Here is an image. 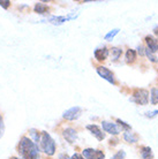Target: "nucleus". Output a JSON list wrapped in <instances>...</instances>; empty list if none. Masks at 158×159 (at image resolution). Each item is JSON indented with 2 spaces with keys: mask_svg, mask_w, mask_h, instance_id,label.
<instances>
[{
  "mask_svg": "<svg viewBox=\"0 0 158 159\" xmlns=\"http://www.w3.org/2000/svg\"><path fill=\"white\" fill-rule=\"evenodd\" d=\"M146 56L148 57V59L150 60L151 62H157V61H158L157 57L155 56V53H152L150 50H148L146 48Z\"/></svg>",
  "mask_w": 158,
  "mask_h": 159,
  "instance_id": "21",
  "label": "nucleus"
},
{
  "mask_svg": "<svg viewBox=\"0 0 158 159\" xmlns=\"http://www.w3.org/2000/svg\"><path fill=\"white\" fill-rule=\"evenodd\" d=\"M123 139L126 141L127 143H136L138 141V136L136 135V134H134V133H132L131 130L129 131H125L123 135Z\"/></svg>",
  "mask_w": 158,
  "mask_h": 159,
  "instance_id": "14",
  "label": "nucleus"
},
{
  "mask_svg": "<svg viewBox=\"0 0 158 159\" xmlns=\"http://www.w3.org/2000/svg\"><path fill=\"white\" fill-rule=\"evenodd\" d=\"M125 157H126V152L123 151V150H120V151L117 152L111 159H125Z\"/></svg>",
  "mask_w": 158,
  "mask_h": 159,
  "instance_id": "23",
  "label": "nucleus"
},
{
  "mask_svg": "<svg viewBox=\"0 0 158 159\" xmlns=\"http://www.w3.org/2000/svg\"><path fill=\"white\" fill-rule=\"evenodd\" d=\"M144 42L146 44V48L150 50L152 53H156L158 52L157 48V38H155L154 36H146L144 38Z\"/></svg>",
  "mask_w": 158,
  "mask_h": 159,
  "instance_id": "10",
  "label": "nucleus"
},
{
  "mask_svg": "<svg viewBox=\"0 0 158 159\" xmlns=\"http://www.w3.org/2000/svg\"><path fill=\"white\" fill-rule=\"evenodd\" d=\"M111 57H112V61H118L119 58L123 54V48H111Z\"/></svg>",
  "mask_w": 158,
  "mask_h": 159,
  "instance_id": "15",
  "label": "nucleus"
},
{
  "mask_svg": "<svg viewBox=\"0 0 158 159\" xmlns=\"http://www.w3.org/2000/svg\"><path fill=\"white\" fill-rule=\"evenodd\" d=\"M132 96V100L137 105L146 106L149 103V91L146 89H135Z\"/></svg>",
  "mask_w": 158,
  "mask_h": 159,
  "instance_id": "3",
  "label": "nucleus"
},
{
  "mask_svg": "<svg viewBox=\"0 0 158 159\" xmlns=\"http://www.w3.org/2000/svg\"><path fill=\"white\" fill-rule=\"evenodd\" d=\"M82 156L86 159H104L105 153L100 150H94V149H84L82 151Z\"/></svg>",
  "mask_w": 158,
  "mask_h": 159,
  "instance_id": "5",
  "label": "nucleus"
},
{
  "mask_svg": "<svg viewBox=\"0 0 158 159\" xmlns=\"http://www.w3.org/2000/svg\"><path fill=\"white\" fill-rule=\"evenodd\" d=\"M117 122H118V126L119 127H121L125 131H129L132 130V127L128 125V123H126L125 121H123V120L120 119H117Z\"/></svg>",
  "mask_w": 158,
  "mask_h": 159,
  "instance_id": "20",
  "label": "nucleus"
},
{
  "mask_svg": "<svg viewBox=\"0 0 158 159\" xmlns=\"http://www.w3.org/2000/svg\"><path fill=\"white\" fill-rule=\"evenodd\" d=\"M140 155L142 157V159H152L154 155H152V150L150 147H141L140 148Z\"/></svg>",
  "mask_w": 158,
  "mask_h": 159,
  "instance_id": "13",
  "label": "nucleus"
},
{
  "mask_svg": "<svg viewBox=\"0 0 158 159\" xmlns=\"http://www.w3.org/2000/svg\"><path fill=\"white\" fill-rule=\"evenodd\" d=\"M19 153L22 157V159H38L40 158V148L29 137L23 136L19 143Z\"/></svg>",
  "mask_w": 158,
  "mask_h": 159,
  "instance_id": "1",
  "label": "nucleus"
},
{
  "mask_svg": "<svg viewBox=\"0 0 158 159\" xmlns=\"http://www.w3.org/2000/svg\"><path fill=\"white\" fill-rule=\"evenodd\" d=\"M87 129L88 130H90L91 134L95 136L98 141H103V139H105V135H104L103 130H102L98 126H96V125H88Z\"/></svg>",
  "mask_w": 158,
  "mask_h": 159,
  "instance_id": "9",
  "label": "nucleus"
},
{
  "mask_svg": "<svg viewBox=\"0 0 158 159\" xmlns=\"http://www.w3.org/2000/svg\"><path fill=\"white\" fill-rule=\"evenodd\" d=\"M118 34H119V29H113V30H111L109 34H106L104 38H105L106 40H110V39H112V38H113L115 35H118Z\"/></svg>",
  "mask_w": 158,
  "mask_h": 159,
  "instance_id": "22",
  "label": "nucleus"
},
{
  "mask_svg": "<svg viewBox=\"0 0 158 159\" xmlns=\"http://www.w3.org/2000/svg\"><path fill=\"white\" fill-rule=\"evenodd\" d=\"M63 137L67 141L68 143H74L76 141V137H77V134H76V130L73 129V128H67L63 130Z\"/></svg>",
  "mask_w": 158,
  "mask_h": 159,
  "instance_id": "11",
  "label": "nucleus"
},
{
  "mask_svg": "<svg viewBox=\"0 0 158 159\" xmlns=\"http://www.w3.org/2000/svg\"><path fill=\"white\" fill-rule=\"evenodd\" d=\"M76 16H71V15L69 16H51V17H49L48 19V21L51 24H53V25H60V24L65 23L66 21H69V20H72V19H75Z\"/></svg>",
  "mask_w": 158,
  "mask_h": 159,
  "instance_id": "8",
  "label": "nucleus"
},
{
  "mask_svg": "<svg viewBox=\"0 0 158 159\" xmlns=\"http://www.w3.org/2000/svg\"><path fill=\"white\" fill-rule=\"evenodd\" d=\"M34 9H35V12L37 14H45V13L49 12V7L46 5L42 4V2H37L35 5V7H34Z\"/></svg>",
  "mask_w": 158,
  "mask_h": 159,
  "instance_id": "17",
  "label": "nucleus"
},
{
  "mask_svg": "<svg viewBox=\"0 0 158 159\" xmlns=\"http://www.w3.org/2000/svg\"><path fill=\"white\" fill-rule=\"evenodd\" d=\"M97 73L100 77H103L104 80H106L107 82H110L112 84H115V80H114V74L111 72L109 68L104 67V66H99L97 67Z\"/></svg>",
  "mask_w": 158,
  "mask_h": 159,
  "instance_id": "4",
  "label": "nucleus"
},
{
  "mask_svg": "<svg viewBox=\"0 0 158 159\" xmlns=\"http://www.w3.org/2000/svg\"><path fill=\"white\" fill-rule=\"evenodd\" d=\"M4 131H5V123H4V119H2V116H0V139L2 137V135H4Z\"/></svg>",
  "mask_w": 158,
  "mask_h": 159,
  "instance_id": "24",
  "label": "nucleus"
},
{
  "mask_svg": "<svg viewBox=\"0 0 158 159\" xmlns=\"http://www.w3.org/2000/svg\"><path fill=\"white\" fill-rule=\"evenodd\" d=\"M158 114V110L156 111H151V112H146V118H155V116Z\"/></svg>",
  "mask_w": 158,
  "mask_h": 159,
  "instance_id": "26",
  "label": "nucleus"
},
{
  "mask_svg": "<svg viewBox=\"0 0 158 159\" xmlns=\"http://www.w3.org/2000/svg\"><path fill=\"white\" fill-rule=\"evenodd\" d=\"M102 128L105 133H109L111 135H119L120 133V129H119L118 125L114 122H111V121H103L102 122Z\"/></svg>",
  "mask_w": 158,
  "mask_h": 159,
  "instance_id": "6",
  "label": "nucleus"
},
{
  "mask_svg": "<svg viewBox=\"0 0 158 159\" xmlns=\"http://www.w3.org/2000/svg\"><path fill=\"white\" fill-rule=\"evenodd\" d=\"M157 48H158V38H157Z\"/></svg>",
  "mask_w": 158,
  "mask_h": 159,
  "instance_id": "31",
  "label": "nucleus"
},
{
  "mask_svg": "<svg viewBox=\"0 0 158 159\" xmlns=\"http://www.w3.org/2000/svg\"><path fill=\"white\" fill-rule=\"evenodd\" d=\"M150 102L152 105L158 104V89L157 88H151L150 90Z\"/></svg>",
  "mask_w": 158,
  "mask_h": 159,
  "instance_id": "18",
  "label": "nucleus"
},
{
  "mask_svg": "<svg viewBox=\"0 0 158 159\" xmlns=\"http://www.w3.org/2000/svg\"><path fill=\"white\" fill-rule=\"evenodd\" d=\"M154 34L156 36H158V27H156V28L154 29Z\"/></svg>",
  "mask_w": 158,
  "mask_h": 159,
  "instance_id": "29",
  "label": "nucleus"
},
{
  "mask_svg": "<svg viewBox=\"0 0 158 159\" xmlns=\"http://www.w3.org/2000/svg\"><path fill=\"white\" fill-rule=\"evenodd\" d=\"M135 60H136V51L128 48L126 52V62L127 64H133Z\"/></svg>",
  "mask_w": 158,
  "mask_h": 159,
  "instance_id": "16",
  "label": "nucleus"
},
{
  "mask_svg": "<svg viewBox=\"0 0 158 159\" xmlns=\"http://www.w3.org/2000/svg\"><path fill=\"white\" fill-rule=\"evenodd\" d=\"M81 113H82V108L79 107V106H75V107H72L69 110L63 113V119L66 120H69V121H73V120L77 119L80 116H81Z\"/></svg>",
  "mask_w": 158,
  "mask_h": 159,
  "instance_id": "7",
  "label": "nucleus"
},
{
  "mask_svg": "<svg viewBox=\"0 0 158 159\" xmlns=\"http://www.w3.org/2000/svg\"><path fill=\"white\" fill-rule=\"evenodd\" d=\"M72 159H84V157L82 155H80V153H74L72 156Z\"/></svg>",
  "mask_w": 158,
  "mask_h": 159,
  "instance_id": "27",
  "label": "nucleus"
},
{
  "mask_svg": "<svg viewBox=\"0 0 158 159\" xmlns=\"http://www.w3.org/2000/svg\"><path fill=\"white\" fill-rule=\"evenodd\" d=\"M109 54H110V50L107 48H97L94 53V56L95 58L98 61H104V60H106L109 58Z\"/></svg>",
  "mask_w": 158,
  "mask_h": 159,
  "instance_id": "12",
  "label": "nucleus"
},
{
  "mask_svg": "<svg viewBox=\"0 0 158 159\" xmlns=\"http://www.w3.org/2000/svg\"><path fill=\"white\" fill-rule=\"evenodd\" d=\"M9 159H19L17 157H12V158H9Z\"/></svg>",
  "mask_w": 158,
  "mask_h": 159,
  "instance_id": "30",
  "label": "nucleus"
},
{
  "mask_svg": "<svg viewBox=\"0 0 158 159\" xmlns=\"http://www.w3.org/2000/svg\"><path fill=\"white\" fill-rule=\"evenodd\" d=\"M0 6L4 8H8L11 6V1L9 0H0Z\"/></svg>",
  "mask_w": 158,
  "mask_h": 159,
  "instance_id": "25",
  "label": "nucleus"
},
{
  "mask_svg": "<svg viewBox=\"0 0 158 159\" xmlns=\"http://www.w3.org/2000/svg\"><path fill=\"white\" fill-rule=\"evenodd\" d=\"M58 159H72V158H69V157H68L66 153H63V155L59 156V158H58Z\"/></svg>",
  "mask_w": 158,
  "mask_h": 159,
  "instance_id": "28",
  "label": "nucleus"
},
{
  "mask_svg": "<svg viewBox=\"0 0 158 159\" xmlns=\"http://www.w3.org/2000/svg\"><path fill=\"white\" fill-rule=\"evenodd\" d=\"M40 148L48 156H53L55 152V142L53 141L50 134L46 131H42V136H40Z\"/></svg>",
  "mask_w": 158,
  "mask_h": 159,
  "instance_id": "2",
  "label": "nucleus"
},
{
  "mask_svg": "<svg viewBox=\"0 0 158 159\" xmlns=\"http://www.w3.org/2000/svg\"><path fill=\"white\" fill-rule=\"evenodd\" d=\"M30 135L34 139L36 144H38L40 142V131L36 130V129H30Z\"/></svg>",
  "mask_w": 158,
  "mask_h": 159,
  "instance_id": "19",
  "label": "nucleus"
}]
</instances>
